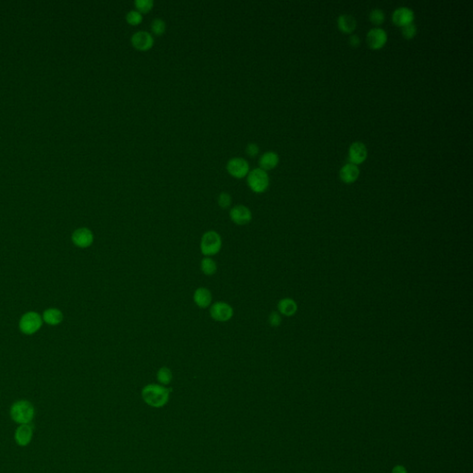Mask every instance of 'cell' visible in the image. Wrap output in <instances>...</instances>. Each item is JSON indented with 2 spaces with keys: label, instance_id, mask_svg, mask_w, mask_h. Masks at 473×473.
Segmentation results:
<instances>
[{
  "label": "cell",
  "instance_id": "1",
  "mask_svg": "<svg viewBox=\"0 0 473 473\" xmlns=\"http://www.w3.org/2000/svg\"><path fill=\"white\" fill-rule=\"evenodd\" d=\"M171 389L162 385L150 384L143 387L142 397L143 401L150 407H162L169 400Z\"/></svg>",
  "mask_w": 473,
  "mask_h": 473
},
{
  "label": "cell",
  "instance_id": "2",
  "mask_svg": "<svg viewBox=\"0 0 473 473\" xmlns=\"http://www.w3.org/2000/svg\"><path fill=\"white\" fill-rule=\"evenodd\" d=\"M10 413L13 422L22 425L29 424L34 420L36 415V409L31 402L19 400L11 406Z\"/></svg>",
  "mask_w": 473,
  "mask_h": 473
},
{
  "label": "cell",
  "instance_id": "3",
  "mask_svg": "<svg viewBox=\"0 0 473 473\" xmlns=\"http://www.w3.org/2000/svg\"><path fill=\"white\" fill-rule=\"evenodd\" d=\"M222 248V238L214 230L206 231L201 239L200 249L205 257L217 255Z\"/></svg>",
  "mask_w": 473,
  "mask_h": 473
},
{
  "label": "cell",
  "instance_id": "4",
  "mask_svg": "<svg viewBox=\"0 0 473 473\" xmlns=\"http://www.w3.org/2000/svg\"><path fill=\"white\" fill-rule=\"evenodd\" d=\"M247 183L255 194H263L269 187L270 179L267 171L262 168H255L247 176Z\"/></svg>",
  "mask_w": 473,
  "mask_h": 473
},
{
  "label": "cell",
  "instance_id": "5",
  "mask_svg": "<svg viewBox=\"0 0 473 473\" xmlns=\"http://www.w3.org/2000/svg\"><path fill=\"white\" fill-rule=\"evenodd\" d=\"M42 323L41 316L35 311H30L21 317L20 328L21 332L26 335H31L40 329Z\"/></svg>",
  "mask_w": 473,
  "mask_h": 473
},
{
  "label": "cell",
  "instance_id": "6",
  "mask_svg": "<svg viewBox=\"0 0 473 473\" xmlns=\"http://www.w3.org/2000/svg\"><path fill=\"white\" fill-rule=\"evenodd\" d=\"M233 308L225 301H216L210 308V316L216 322H228L233 317Z\"/></svg>",
  "mask_w": 473,
  "mask_h": 473
},
{
  "label": "cell",
  "instance_id": "7",
  "mask_svg": "<svg viewBox=\"0 0 473 473\" xmlns=\"http://www.w3.org/2000/svg\"><path fill=\"white\" fill-rule=\"evenodd\" d=\"M227 170L233 178H243L249 173V163L244 158H231L227 164Z\"/></svg>",
  "mask_w": 473,
  "mask_h": 473
},
{
  "label": "cell",
  "instance_id": "8",
  "mask_svg": "<svg viewBox=\"0 0 473 473\" xmlns=\"http://www.w3.org/2000/svg\"><path fill=\"white\" fill-rule=\"evenodd\" d=\"M229 216L231 221L238 226H246L253 219L251 211L243 204L235 205L230 209Z\"/></svg>",
  "mask_w": 473,
  "mask_h": 473
},
{
  "label": "cell",
  "instance_id": "9",
  "mask_svg": "<svg viewBox=\"0 0 473 473\" xmlns=\"http://www.w3.org/2000/svg\"><path fill=\"white\" fill-rule=\"evenodd\" d=\"M131 42L135 49L139 51H147L153 47L154 39L150 33L139 31L133 34Z\"/></svg>",
  "mask_w": 473,
  "mask_h": 473
},
{
  "label": "cell",
  "instance_id": "10",
  "mask_svg": "<svg viewBox=\"0 0 473 473\" xmlns=\"http://www.w3.org/2000/svg\"><path fill=\"white\" fill-rule=\"evenodd\" d=\"M367 44L372 49H379L386 45L387 41V31L382 28H372L368 31L366 36Z\"/></svg>",
  "mask_w": 473,
  "mask_h": 473
},
{
  "label": "cell",
  "instance_id": "11",
  "mask_svg": "<svg viewBox=\"0 0 473 473\" xmlns=\"http://www.w3.org/2000/svg\"><path fill=\"white\" fill-rule=\"evenodd\" d=\"M73 243L79 248H88L93 242V234L87 228L78 229L73 232L72 237Z\"/></svg>",
  "mask_w": 473,
  "mask_h": 473
},
{
  "label": "cell",
  "instance_id": "12",
  "mask_svg": "<svg viewBox=\"0 0 473 473\" xmlns=\"http://www.w3.org/2000/svg\"><path fill=\"white\" fill-rule=\"evenodd\" d=\"M368 151L366 145L361 142H355L352 143L349 150V158L351 163L359 165L362 163L367 157Z\"/></svg>",
  "mask_w": 473,
  "mask_h": 473
},
{
  "label": "cell",
  "instance_id": "13",
  "mask_svg": "<svg viewBox=\"0 0 473 473\" xmlns=\"http://www.w3.org/2000/svg\"><path fill=\"white\" fill-rule=\"evenodd\" d=\"M392 20L395 24L403 27L412 23L414 20V12L407 7L397 8V10L393 12Z\"/></svg>",
  "mask_w": 473,
  "mask_h": 473
},
{
  "label": "cell",
  "instance_id": "14",
  "mask_svg": "<svg viewBox=\"0 0 473 473\" xmlns=\"http://www.w3.org/2000/svg\"><path fill=\"white\" fill-rule=\"evenodd\" d=\"M213 296L211 291L206 288H199L194 291V301L201 309L208 308L211 305Z\"/></svg>",
  "mask_w": 473,
  "mask_h": 473
},
{
  "label": "cell",
  "instance_id": "15",
  "mask_svg": "<svg viewBox=\"0 0 473 473\" xmlns=\"http://www.w3.org/2000/svg\"><path fill=\"white\" fill-rule=\"evenodd\" d=\"M15 441L20 447H26L31 441L33 429L29 424H22L17 428L14 434Z\"/></svg>",
  "mask_w": 473,
  "mask_h": 473
},
{
  "label": "cell",
  "instance_id": "16",
  "mask_svg": "<svg viewBox=\"0 0 473 473\" xmlns=\"http://www.w3.org/2000/svg\"><path fill=\"white\" fill-rule=\"evenodd\" d=\"M360 169L355 164L348 163L343 166L340 169L339 176L340 178L346 183H352L359 178Z\"/></svg>",
  "mask_w": 473,
  "mask_h": 473
},
{
  "label": "cell",
  "instance_id": "17",
  "mask_svg": "<svg viewBox=\"0 0 473 473\" xmlns=\"http://www.w3.org/2000/svg\"><path fill=\"white\" fill-rule=\"evenodd\" d=\"M278 162H279L278 154L273 151H269V152L264 153L260 157V168L264 169L265 171L271 170L278 165Z\"/></svg>",
  "mask_w": 473,
  "mask_h": 473
},
{
  "label": "cell",
  "instance_id": "18",
  "mask_svg": "<svg viewBox=\"0 0 473 473\" xmlns=\"http://www.w3.org/2000/svg\"><path fill=\"white\" fill-rule=\"evenodd\" d=\"M337 26L340 31L350 34L356 29V19L351 14H342L337 19Z\"/></svg>",
  "mask_w": 473,
  "mask_h": 473
},
{
  "label": "cell",
  "instance_id": "19",
  "mask_svg": "<svg viewBox=\"0 0 473 473\" xmlns=\"http://www.w3.org/2000/svg\"><path fill=\"white\" fill-rule=\"evenodd\" d=\"M277 309L280 314L285 316H293L298 310V305L296 301L290 298H285L279 300L277 304Z\"/></svg>",
  "mask_w": 473,
  "mask_h": 473
},
{
  "label": "cell",
  "instance_id": "20",
  "mask_svg": "<svg viewBox=\"0 0 473 473\" xmlns=\"http://www.w3.org/2000/svg\"><path fill=\"white\" fill-rule=\"evenodd\" d=\"M43 318L46 324L50 326H56L61 323L63 314L60 310L55 309V308H50L44 312Z\"/></svg>",
  "mask_w": 473,
  "mask_h": 473
},
{
  "label": "cell",
  "instance_id": "21",
  "mask_svg": "<svg viewBox=\"0 0 473 473\" xmlns=\"http://www.w3.org/2000/svg\"><path fill=\"white\" fill-rule=\"evenodd\" d=\"M201 270L205 275H213L217 271V265L211 257H204L201 262Z\"/></svg>",
  "mask_w": 473,
  "mask_h": 473
},
{
  "label": "cell",
  "instance_id": "22",
  "mask_svg": "<svg viewBox=\"0 0 473 473\" xmlns=\"http://www.w3.org/2000/svg\"><path fill=\"white\" fill-rule=\"evenodd\" d=\"M156 378L162 386H168L173 379V373L168 367H162L158 370Z\"/></svg>",
  "mask_w": 473,
  "mask_h": 473
},
{
  "label": "cell",
  "instance_id": "23",
  "mask_svg": "<svg viewBox=\"0 0 473 473\" xmlns=\"http://www.w3.org/2000/svg\"><path fill=\"white\" fill-rule=\"evenodd\" d=\"M151 30L153 31V35L162 36L166 33V30H167L166 21L162 20V19H160V18L154 19L151 23Z\"/></svg>",
  "mask_w": 473,
  "mask_h": 473
},
{
  "label": "cell",
  "instance_id": "24",
  "mask_svg": "<svg viewBox=\"0 0 473 473\" xmlns=\"http://www.w3.org/2000/svg\"><path fill=\"white\" fill-rule=\"evenodd\" d=\"M134 6L136 8V11H139L140 13H148L149 11H152L153 8V0H136L134 2Z\"/></svg>",
  "mask_w": 473,
  "mask_h": 473
},
{
  "label": "cell",
  "instance_id": "25",
  "mask_svg": "<svg viewBox=\"0 0 473 473\" xmlns=\"http://www.w3.org/2000/svg\"><path fill=\"white\" fill-rule=\"evenodd\" d=\"M143 20V16L142 13L139 11H129L126 15V21L130 25L137 26L142 23Z\"/></svg>",
  "mask_w": 473,
  "mask_h": 473
},
{
  "label": "cell",
  "instance_id": "26",
  "mask_svg": "<svg viewBox=\"0 0 473 473\" xmlns=\"http://www.w3.org/2000/svg\"><path fill=\"white\" fill-rule=\"evenodd\" d=\"M370 20L375 25H380L385 21V13L380 9H374L370 13Z\"/></svg>",
  "mask_w": 473,
  "mask_h": 473
},
{
  "label": "cell",
  "instance_id": "27",
  "mask_svg": "<svg viewBox=\"0 0 473 473\" xmlns=\"http://www.w3.org/2000/svg\"><path fill=\"white\" fill-rule=\"evenodd\" d=\"M402 35L406 39H412L417 35V26L413 22L402 27Z\"/></svg>",
  "mask_w": 473,
  "mask_h": 473
},
{
  "label": "cell",
  "instance_id": "28",
  "mask_svg": "<svg viewBox=\"0 0 473 473\" xmlns=\"http://www.w3.org/2000/svg\"><path fill=\"white\" fill-rule=\"evenodd\" d=\"M218 205L222 209H228L232 204V197L228 193H221L217 199Z\"/></svg>",
  "mask_w": 473,
  "mask_h": 473
},
{
  "label": "cell",
  "instance_id": "29",
  "mask_svg": "<svg viewBox=\"0 0 473 473\" xmlns=\"http://www.w3.org/2000/svg\"><path fill=\"white\" fill-rule=\"evenodd\" d=\"M268 322H269L270 326H273V327H277L281 325V322H282V318L280 316L279 312H276V311H274L272 312L269 316V319H268Z\"/></svg>",
  "mask_w": 473,
  "mask_h": 473
},
{
  "label": "cell",
  "instance_id": "30",
  "mask_svg": "<svg viewBox=\"0 0 473 473\" xmlns=\"http://www.w3.org/2000/svg\"><path fill=\"white\" fill-rule=\"evenodd\" d=\"M260 152V148L256 143H250L247 145L246 147V153L250 156V157H255L256 155H258V153Z\"/></svg>",
  "mask_w": 473,
  "mask_h": 473
},
{
  "label": "cell",
  "instance_id": "31",
  "mask_svg": "<svg viewBox=\"0 0 473 473\" xmlns=\"http://www.w3.org/2000/svg\"><path fill=\"white\" fill-rule=\"evenodd\" d=\"M349 43L351 46L353 47H357V46H360L361 44V39L359 36L357 35H352V36H350V39H349Z\"/></svg>",
  "mask_w": 473,
  "mask_h": 473
},
{
  "label": "cell",
  "instance_id": "32",
  "mask_svg": "<svg viewBox=\"0 0 473 473\" xmlns=\"http://www.w3.org/2000/svg\"><path fill=\"white\" fill-rule=\"evenodd\" d=\"M392 473H407V468L402 465H397L392 469Z\"/></svg>",
  "mask_w": 473,
  "mask_h": 473
},
{
  "label": "cell",
  "instance_id": "33",
  "mask_svg": "<svg viewBox=\"0 0 473 473\" xmlns=\"http://www.w3.org/2000/svg\"><path fill=\"white\" fill-rule=\"evenodd\" d=\"M238 473H241V472H238Z\"/></svg>",
  "mask_w": 473,
  "mask_h": 473
}]
</instances>
